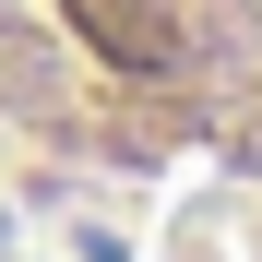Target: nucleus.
Listing matches in <instances>:
<instances>
[{
  "mask_svg": "<svg viewBox=\"0 0 262 262\" xmlns=\"http://www.w3.org/2000/svg\"><path fill=\"white\" fill-rule=\"evenodd\" d=\"M0 155L83 191H262V0H0Z\"/></svg>",
  "mask_w": 262,
  "mask_h": 262,
  "instance_id": "f257e3e1",
  "label": "nucleus"
}]
</instances>
